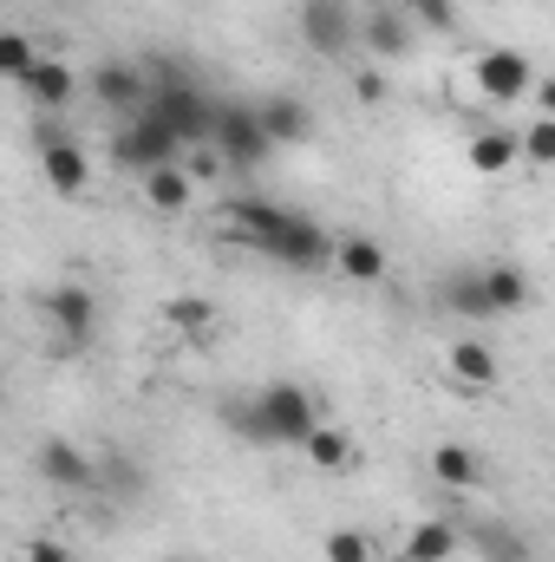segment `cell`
Returning a JSON list of instances; mask_svg holds the SVG:
<instances>
[{
	"mask_svg": "<svg viewBox=\"0 0 555 562\" xmlns=\"http://www.w3.org/2000/svg\"><path fill=\"white\" fill-rule=\"evenodd\" d=\"M256 419L269 431V445H294V451H301V438L320 425V413H314V393H307V386L269 380V386L256 393Z\"/></svg>",
	"mask_w": 555,
	"mask_h": 562,
	"instance_id": "6da1fadb",
	"label": "cell"
},
{
	"mask_svg": "<svg viewBox=\"0 0 555 562\" xmlns=\"http://www.w3.org/2000/svg\"><path fill=\"white\" fill-rule=\"evenodd\" d=\"M262 256H269V262H281V269H301V276H314V269H327V262H333V236H327L314 216L287 210V216H281V229L262 243Z\"/></svg>",
	"mask_w": 555,
	"mask_h": 562,
	"instance_id": "7a4b0ae2",
	"label": "cell"
},
{
	"mask_svg": "<svg viewBox=\"0 0 555 562\" xmlns=\"http://www.w3.org/2000/svg\"><path fill=\"white\" fill-rule=\"evenodd\" d=\"M39 314L53 321V334L66 347H92V334H99V294L86 281H53L39 294Z\"/></svg>",
	"mask_w": 555,
	"mask_h": 562,
	"instance_id": "3957f363",
	"label": "cell"
},
{
	"mask_svg": "<svg viewBox=\"0 0 555 562\" xmlns=\"http://www.w3.org/2000/svg\"><path fill=\"white\" fill-rule=\"evenodd\" d=\"M86 86H92V99H99L112 119H138L144 105H150V72H144V59H99V66L86 72Z\"/></svg>",
	"mask_w": 555,
	"mask_h": 562,
	"instance_id": "277c9868",
	"label": "cell"
},
{
	"mask_svg": "<svg viewBox=\"0 0 555 562\" xmlns=\"http://www.w3.org/2000/svg\"><path fill=\"white\" fill-rule=\"evenodd\" d=\"M216 157L223 164H236V170H262L269 157H275V144L262 138V125H256V105H216Z\"/></svg>",
	"mask_w": 555,
	"mask_h": 562,
	"instance_id": "5b68a950",
	"label": "cell"
},
{
	"mask_svg": "<svg viewBox=\"0 0 555 562\" xmlns=\"http://www.w3.org/2000/svg\"><path fill=\"white\" fill-rule=\"evenodd\" d=\"M177 150H183V144L170 138L150 112H138V119L118 125V138H112V164L132 170V177H144V170H157V164H177Z\"/></svg>",
	"mask_w": 555,
	"mask_h": 562,
	"instance_id": "8992f818",
	"label": "cell"
},
{
	"mask_svg": "<svg viewBox=\"0 0 555 562\" xmlns=\"http://www.w3.org/2000/svg\"><path fill=\"white\" fill-rule=\"evenodd\" d=\"M353 33H360V13L347 0H301V40L320 59H347L353 53Z\"/></svg>",
	"mask_w": 555,
	"mask_h": 562,
	"instance_id": "52a82bcc",
	"label": "cell"
},
{
	"mask_svg": "<svg viewBox=\"0 0 555 562\" xmlns=\"http://www.w3.org/2000/svg\"><path fill=\"white\" fill-rule=\"evenodd\" d=\"M477 92L484 99H497V105H510V99H523L530 92V79H536V59L523 53V46H490V53H477Z\"/></svg>",
	"mask_w": 555,
	"mask_h": 562,
	"instance_id": "ba28073f",
	"label": "cell"
},
{
	"mask_svg": "<svg viewBox=\"0 0 555 562\" xmlns=\"http://www.w3.org/2000/svg\"><path fill=\"white\" fill-rule=\"evenodd\" d=\"M33 464H39V477H46L53 491H79V497H92V491H99V464H92L72 438H46Z\"/></svg>",
	"mask_w": 555,
	"mask_h": 562,
	"instance_id": "9c48e42d",
	"label": "cell"
},
{
	"mask_svg": "<svg viewBox=\"0 0 555 562\" xmlns=\"http://www.w3.org/2000/svg\"><path fill=\"white\" fill-rule=\"evenodd\" d=\"M39 177H46L53 196H86V183H92V157H86V144L79 138L39 144Z\"/></svg>",
	"mask_w": 555,
	"mask_h": 562,
	"instance_id": "30bf717a",
	"label": "cell"
},
{
	"mask_svg": "<svg viewBox=\"0 0 555 562\" xmlns=\"http://www.w3.org/2000/svg\"><path fill=\"white\" fill-rule=\"evenodd\" d=\"M26 99L39 105V112H66L72 105V92H79V72L66 66V59H53V53H33V66H26Z\"/></svg>",
	"mask_w": 555,
	"mask_h": 562,
	"instance_id": "8fae6325",
	"label": "cell"
},
{
	"mask_svg": "<svg viewBox=\"0 0 555 562\" xmlns=\"http://www.w3.org/2000/svg\"><path fill=\"white\" fill-rule=\"evenodd\" d=\"M256 125H262V138L269 144H307L314 138V105L294 99V92H275V99L256 105Z\"/></svg>",
	"mask_w": 555,
	"mask_h": 562,
	"instance_id": "7c38bea8",
	"label": "cell"
},
{
	"mask_svg": "<svg viewBox=\"0 0 555 562\" xmlns=\"http://www.w3.org/2000/svg\"><path fill=\"white\" fill-rule=\"evenodd\" d=\"M373 59H406L412 53V20L399 13V7H380V13H366L360 20V33H353Z\"/></svg>",
	"mask_w": 555,
	"mask_h": 562,
	"instance_id": "4fadbf2b",
	"label": "cell"
},
{
	"mask_svg": "<svg viewBox=\"0 0 555 562\" xmlns=\"http://www.w3.org/2000/svg\"><path fill=\"white\" fill-rule=\"evenodd\" d=\"M144 203L157 210V216H183L190 210V196H196V177L183 170V164H157V170H144Z\"/></svg>",
	"mask_w": 555,
	"mask_h": 562,
	"instance_id": "5bb4252c",
	"label": "cell"
},
{
	"mask_svg": "<svg viewBox=\"0 0 555 562\" xmlns=\"http://www.w3.org/2000/svg\"><path fill=\"white\" fill-rule=\"evenodd\" d=\"M477 281H484V301H490V314H517V307H530V276H523L517 262L477 269Z\"/></svg>",
	"mask_w": 555,
	"mask_h": 562,
	"instance_id": "9a60e30c",
	"label": "cell"
},
{
	"mask_svg": "<svg viewBox=\"0 0 555 562\" xmlns=\"http://www.w3.org/2000/svg\"><path fill=\"white\" fill-rule=\"evenodd\" d=\"M333 262H340V276L347 281H386V249H380L373 236H347V243H333Z\"/></svg>",
	"mask_w": 555,
	"mask_h": 562,
	"instance_id": "2e32d148",
	"label": "cell"
},
{
	"mask_svg": "<svg viewBox=\"0 0 555 562\" xmlns=\"http://www.w3.org/2000/svg\"><path fill=\"white\" fill-rule=\"evenodd\" d=\"M457 543H464V537H457V524L431 517V524H418L412 537H406L399 562H451V550H457Z\"/></svg>",
	"mask_w": 555,
	"mask_h": 562,
	"instance_id": "e0dca14e",
	"label": "cell"
},
{
	"mask_svg": "<svg viewBox=\"0 0 555 562\" xmlns=\"http://www.w3.org/2000/svg\"><path fill=\"white\" fill-rule=\"evenodd\" d=\"M510 164H517V132L510 125H490V132L471 138V170L477 177H503Z\"/></svg>",
	"mask_w": 555,
	"mask_h": 562,
	"instance_id": "ac0fdd59",
	"label": "cell"
},
{
	"mask_svg": "<svg viewBox=\"0 0 555 562\" xmlns=\"http://www.w3.org/2000/svg\"><path fill=\"white\" fill-rule=\"evenodd\" d=\"M451 373H457L471 393H484V386H497V353H490L484 340H451Z\"/></svg>",
	"mask_w": 555,
	"mask_h": 562,
	"instance_id": "d6986e66",
	"label": "cell"
},
{
	"mask_svg": "<svg viewBox=\"0 0 555 562\" xmlns=\"http://www.w3.org/2000/svg\"><path fill=\"white\" fill-rule=\"evenodd\" d=\"M471 537H477V557L484 562H536V550L523 543V530H510V524H477Z\"/></svg>",
	"mask_w": 555,
	"mask_h": 562,
	"instance_id": "ffe728a7",
	"label": "cell"
},
{
	"mask_svg": "<svg viewBox=\"0 0 555 562\" xmlns=\"http://www.w3.org/2000/svg\"><path fill=\"white\" fill-rule=\"evenodd\" d=\"M301 451H307L320 471H347V464H353V438H347L340 425H314V431L301 438Z\"/></svg>",
	"mask_w": 555,
	"mask_h": 562,
	"instance_id": "44dd1931",
	"label": "cell"
},
{
	"mask_svg": "<svg viewBox=\"0 0 555 562\" xmlns=\"http://www.w3.org/2000/svg\"><path fill=\"white\" fill-rule=\"evenodd\" d=\"M444 307H451V314H464V321H497V314H490V301H484L477 269H457V276L444 281Z\"/></svg>",
	"mask_w": 555,
	"mask_h": 562,
	"instance_id": "7402d4cb",
	"label": "cell"
},
{
	"mask_svg": "<svg viewBox=\"0 0 555 562\" xmlns=\"http://www.w3.org/2000/svg\"><path fill=\"white\" fill-rule=\"evenodd\" d=\"M431 477L451 484V491H471V484L484 477V464H477L464 445H438V451H431Z\"/></svg>",
	"mask_w": 555,
	"mask_h": 562,
	"instance_id": "603a6c76",
	"label": "cell"
},
{
	"mask_svg": "<svg viewBox=\"0 0 555 562\" xmlns=\"http://www.w3.org/2000/svg\"><path fill=\"white\" fill-rule=\"evenodd\" d=\"M99 491H112V497H125V504L144 497V464H132V458H118V451H112V458L99 464Z\"/></svg>",
	"mask_w": 555,
	"mask_h": 562,
	"instance_id": "cb8c5ba5",
	"label": "cell"
},
{
	"mask_svg": "<svg viewBox=\"0 0 555 562\" xmlns=\"http://www.w3.org/2000/svg\"><path fill=\"white\" fill-rule=\"evenodd\" d=\"M399 13L424 33H457V0H406Z\"/></svg>",
	"mask_w": 555,
	"mask_h": 562,
	"instance_id": "d4e9b609",
	"label": "cell"
},
{
	"mask_svg": "<svg viewBox=\"0 0 555 562\" xmlns=\"http://www.w3.org/2000/svg\"><path fill=\"white\" fill-rule=\"evenodd\" d=\"M163 314H170V327H183V334H209V327H216V307L196 301V294H177Z\"/></svg>",
	"mask_w": 555,
	"mask_h": 562,
	"instance_id": "484cf974",
	"label": "cell"
},
{
	"mask_svg": "<svg viewBox=\"0 0 555 562\" xmlns=\"http://www.w3.org/2000/svg\"><path fill=\"white\" fill-rule=\"evenodd\" d=\"M223 425L242 438V445H256V451H269V431H262V419H256V400H229L223 406Z\"/></svg>",
	"mask_w": 555,
	"mask_h": 562,
	"instance_id": "4316f807",
	"label": "cell"
},
{
	"mask_svg": "<svg viewBox=\"0 0 555 562\" xmlns=\"http://www.w3.org/2000/svg\"><path fill=\"white\" fill-rule=\"evenodd\" d=\"M26 66H33V40L26 33H0V79H26Z\"/></svg>",
	"mask_w": 555,
	"mask_h": 562,
	"instance_id": "83f0119b",
	"label": "cell"
},
{
	"mask_svg": "<svg viewBox=\"0 0 555 562\" xmlns=\"http://www.w3.org/2000/svg\"><path fill=\"white\" fill-rule=\"evenodd\" d=\"M327 562H373L366 530H327Z\"/></svg>",
	"mask_w": 555,
	"mask_h": 562,
	"instance_id": "f1b7e54d",
	"label": "cell"
},
{
	"mask_svg": "<svg viewBox=\"0 0 555 562\" xmlns=\"http://www.w3.org/2000/svg\"><path fill=\"white\" fill-rule=\"evenodd\" d=\"M517 150H523L536 170H543V164H555V119H536V125L523 132V144H517Z\"/></svg>",
	"mask_w": 555,
	"mask_h": 562,
	"instance_id": "f546056e",
	"label": "cell"
},
{
	"mask_svg": "<svg viewBox=\"0 0 555 562\" xmlns=\"http://www.w3.org/2000/svg\"><path fill=\"white\" fill-rule=\"evenodd\" d=\"M26 562H72V557H66V543H53V537H33V543H26Z\"/></svg>",
	"mask_w": 555,
	"mask_h": 562,
	"instance_id": "4dcf8cb0",
	"label": "cell"
},
{
	"mask_svg": "<svg viewBox=\"0 0 555 562\" xmlns=\"http://www.w3.org/2000/svg\"><path fill=\"white\" fill-rule=\"evenodd\" d=\"M353 92H360L366 105H380V99H386V79H380V72H360V79H353Z\"/></svg>",
	"mask_w": 555,
	"mask_h": 562,
	"instance_id": "1f68e13d",
	"label": "cell"
},
{
	"mask_svg": "<svg viewBox=\"0 0 555 562\" xmlns=\"http://www.w3.org/2000/svg\"><path fill=\"white\" fill-rule=\"evenodd\" d=\"M163 562H190V557H163Z\"/></svg>",
	"mask_w": 555,
	"mask_h": 562,
	"instance_id": "d6a6232c",
	"label": "cell"
},
{
	"mask_svg": "<svg viewBox=\"0 0 555 562\" xmlns=\"http://www.w3.org/2000/svg\"><path fill=\"white\" fill-rule=\"evenodd\" d=\"M347 7H366V0H347Z\"/></svg>",
	"mask_w": 555,
	"mask_h": 562,
	"instance_id": "836d02e7",
	"label": "cell"
}]
</instances>
